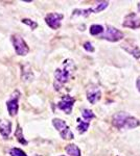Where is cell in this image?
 Returning <instances> with one entry per match:
<instances>
[{"label":"cell","instance_id":"1","mask_svg":"<svg viewBox=\"0 0 140 156\" xmlns=\"http://www.w3.org/2000/svg\"><path fill=\"white\" fill-rule=\"evenodd\" d=\"M74 66H73V62L71 59H66L63 64V68H59L55 72V81L53 83L55 89L59 90L61 87L64 85L66 82H68L70 78V75L72 73V70Z\"/></svg>","mask_w":140,"mask_h":156},{"label":"cell","instance_id":"2","mask_svg":"<svg viewBox=\"0 0 140 156\" xmlns=\"http://www.w3.org/2000/svg\"><path fill=\"white\" fill-rule=\"evenodd\" d=\"M113 125L118 129H133L138 127L140 122L138 119L132 117L127 112H118L113 117Z\"/></svg>","mask_w":140,"mask_h":156},{"label":"cell","instance_id":"3","mask_svg":"<svg viewBox=\"0 0 140 156\" xmlns=\"http://www.w3.org/2000/svg\"><path fill=\"white\" fill-rule=\"evenodd\" d=\"M12 37V43L14 49L16 51L18 55H21V56H25L29 52V47L26 44V42L24 41V39L20 34H13Z\"/></svg>","mask_w":140,"mask_h":156},{"label":"cell","instance_id":"4","mask_svg":"<svg viewBox=\"0 0 140 156\" xmlns=\"http://www.w3.org/2000/svg\"><path fill=\"white\" fill-rule=\"evenodd\" d=\"M52 124L55 129L58 130V132L60 133V135L62 138H64V140H72V138L74 137L73 132L70 130V128L68 127V125L66 124L65 121L58 119L57 118V119L52 120Z\"/></svg>","mask_w":140,"mask_h":156},{"label":"cell","instance_id":"5","mask_svg":"<svg viewBox=\"0 0 140 156\" xmlns=\"http://www.w3.org/2000/svg\"><path fill=\"white\" fill-rule=\"evenodd\" d=\"M19 99H20V93L18 90H15L11 95V98L7 100L6 107H7V112H9L11 117H15L18 114V110H19Z\"/></svg>","mask_w":140,"mask_h":156},{"label":"cell","instance_id":"6","mask_svg":"<svg viewBox=\"0 0 140 156\" xmlns=\"http://www.w3.org/2000/svg\"><path fill=\"white\" fill-rule=\"evenodd\" d=\"M123 31H120L119 29H117L113 26H107L105 34L101 36V39H105L107 41H110V42H118L120 40H123Z\"/></svg>","mask_w":140,"mask_h":156},{"label":"cell","instance_id":"7","mask_svg":"<svg viewBox=\"0 0 140 156\" xmlns=\"http://www.w3.org/2000/svg\"><path fill=\"white\" fill-rule=\"evenodd\" d=\"M64 18V15L59 12H49L45 16V22L51 29H59L61 26V21Z\"/></svg>","mask_w":140,"mask_h":156},{"label":"cell","instance_id":"8","mask_svg":"<svg viewBox=\"0 0 140 156\" xmlns=\"http://www.w3.org/2000/svg\"><path fill=\"white\" fill-rule=\"evenodd\" d=\"M74 102H75L74 98L66 95V96L63 97L62 99L60 100V102L58 103V107L60 108L61 110H63L65 114L69 115V114H71V112H72Z\"/></svg>","mask_w":140,"mask_h":156},{"label":"cell","instance_id":"9","mask_svg":"<svg viewBox=\"0 0 140 156\" xmlns=\"http://www.w3.org/2000/svg\"><path fill=\"white\" fill-rule=\"evenodd\" d=\"M123 25L124 27H129V28H139L140 27V17L135 12H131V14L127 15Z\"/></svg>","mask_w":140,"mask_h":156},{"label":"cell","instance_id":"10","mask_svg":"<svg viewBox=\"0 0 140 156\" xmlns=\"http://www.w3.org/2000/svg\"><path fill=\"white\" fill-rule=\"evenodd\" d=\"M101 97V92L98 87H89L87 90V99L89 100V102L91 104H95L96 102L100 99Z\"/></svg>","mask_w":140,"mask_h":156},{"label":"cell","instance_id":"11","mask_svg":"<svg viewBox=\"0 0 140 156\" xmlns=\"http://www.w3.org/2000/svg\"><path fill=\"white\" fill-rule=\"evenodd\" d=\"M12 132V122L9 120H0V134L7 138Z\"/></svg>","mask_w":140,"mask_h":156},{"label":"cell","instance_id":"12","mask_svg":"<svg viewBox=\"0 0 140 156\" xmlns=\"http://www.w3.org/2000/svg\"><path fill=\"white\" fill-rule=\"evenodd\" d=\"M123 48L126 50L127 52H129V53H131L133 56L135 57V58H140V49H139V47H137V46H128L127 44H123Z\"/></svg>","mask_w":140,"mask_h":156},{"label":"cell","instance_id":"13","mask_svg":"<svg viewBox=\"0 0 140 156\" xmlns=\"http://www.w3.org/2000/svg\"><path fill=\"white\" fill-rule=\"evenodd\" d=\"M65 150H66V152H67V154H69L70 156H81L80 148L74 144L68 145Z\"/></svg>","mask_w":140,"mask_h":156},{"label":"cell","instance_id":"14","mask_svg":"<svg viewBox=\"0 0 140 156\" xmlns=\"http://www.w3.org/2000/svg\"><path fill=\"white\" fill-rule=\"evenodd\" d=\"M15 136H16L17 140L22 145H27V140L24 138V135H23V130L22 128L20 127V125H17V129L15 131Z\"/></svg>","mask_w":140,"mask_h":156},{"label":"cell","instance_id":"15","mask_svg":"<svg viewBox=\"0 0 140 156\" xmlns=\"http://www.w3.org/2000/svg\"><path fill=\"white\" fill-rule=\"evenodd\" d=\"M105 31V29H104V27L101 26V25H97V24H93L91 25L90 27V34H92V36H98V34H100L101 32Z\"/></svg>","mask_w":140,"mask_h":156},{"label":"cell","instance_id":"16","mask_svg":"<svg viewBox=\"0 0 140 156\" xmlns=\"http://www.w3.org/2000/svg\"><path fill=\"white\" fill-rule=\"evenodd\" d=\"M109 5V2L108 1H99L96 3V5L92 7L93 9V12H99L101 11H104V9H106L107 7Z\"/></svg>","mask_w":140,"mask_h":156},{"label":"cell","instance_id":"17","mask_svg":"<svg viewBox=\"0 0 140 156\" xmlns=\"http://www.w3.org/2000/svg\"><path fill=\"white\" fill-rule=\"evenodd\" d=\"M78 130L80 133H84L88 130L89 128V125L90 123L89 122H85V121H81L80 119H78Z\"/></svg>","mask_w":140,"mask_h":156},{"label":"cell","instance_id":"18","mask_svg":"<svg viewBox=\"0 0 140 156\" xmlns=\"http://www.w3.org/2000/svg\"><path fill=\"white\" fill-rule=\"evenodd\" d=\"M9 156H27V154L23 150L20 149V148H16V147L9 149Z\"/></svg>","mask_w":140,"mask_h":156},{"label":"cell","instance_id":"19","mask_svg":"<svg viewBox=\"0 0 140 156\" xmlns=\"http://www.w3.org/2000/svg\"><path fill=\"white\" fill-rule=\"evenodd\" d=\"M82 115L83 118L85 119L86 121H90L91 119H94L95 118V115L93 114V112L91 109H88V108H85V109H83L82 112Z\"/></svg>","mask_w":140,"mask_h":156},{"label":"cell","instance_id":"20","mask_svg":"<svg viewBox=\"0 0 140 156\" xmlns=\"http://www.w3.org/2000/svg\"><path fill=\"white\" fill-rule=\"evenodd\" d=\"M22 23H24V24H26L27 26H29L32 30H34V29H36L38 27V23L36 21H34V20H32V19H27V18L22 19Z\"/></svg>","mask_w":140,"mask_h":156},{"label":"cell","instance_id":"21","mask_svg":"<svg viewBox=\"0 0 140 156\" xmlns=\"http://www.w3.org/2000/svg\"><path fill=\"white\" fill-rule=\"evenodd\" d=\"M83 46H84V49H85L86 51H88V52H93L94 51V47L92 46V44H91L90 42H85Z\"/></svg>","mask_w":140,"mask_h":156},{"label":"cell","instance_id":"22","mask_svg":"<svg viewBox=\"0 0 140 156\" xmlns=\"http://www.w3.org/2000/svg\"><path fill=\"white\" fill-rule=\"evenodd\" d=\"M136 85H137V89H138V90L140 92V77L137 79V81H136Z\"/></svg>","mask_w":140,"mask_h":156},{"label":"cell","instance_id":"23","mask_svg":"<svg viewBox=\"0 0 140 156\" xmlns=\"http://www.w3.org/2000/svg\"><path fill=\"white\" fill-rule=\"evenodd\" d=\"M138 9H139V12H140V3H138Z\"/></svg>","mask_w":140,"mask_h":156},{"label":"cell","instance_id":"24","mask_svg":"<svg viewBox=\"0 0 140 156\" xmlns=\"http://www.w3.org/2000/svg\"><path fill=\"white\" fill-rule=\"evenodd\" d=\"M63 156H64V155H63Z\"/></svg>","mask_w":140,"mask_h":156}]
</instances>
